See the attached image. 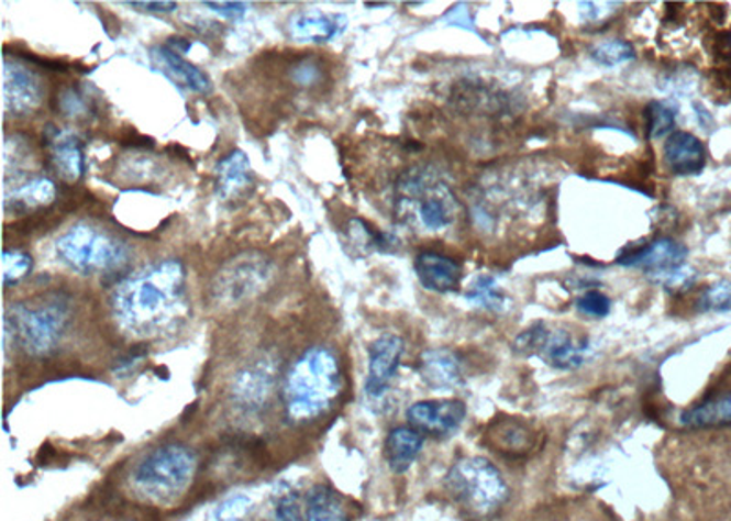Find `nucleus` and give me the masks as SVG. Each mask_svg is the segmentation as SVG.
Here are the masks:
<instances>
[{"label":"nucleus","instance_id":"nucleus-1","mask_svg":"<svg viewBox=\"0 0 731 521\" xmlns=\"http://www.w3.org/2000/svg\"><path fill=\"white\" fill-rule=\"evenodd\" d=\"M187 273L178 258L156 262L115 284L112 313L126 333L145 339L165 332L185 310Z\"/></svg>","mask_w":731,"mask_h":521},{"label":"nucleus","instance_id":"nucleus-2","mask_svg":"<svg viewBox=\"0 0 731 521\" xmlns=\"http://www.w3.org/2000/svg\"><path fill=\"white\" fill-rule=\"evenodd\" d=\"M341 391V361L335 352L325 346L309 347L286 375L284 410L292 423H308L330 412Z\"/></svg>","mask_w":731,"mask_h":521},{"label":"nucleus","instance_id":"nucleus-3","mask_svg":"<svg viewBox=\"0 0 731 521\" xmlns=\"http://www.w3.org/2000/svg\"><path fill=\"white\" fill-rule=\"evenodd\" d=\"M70 324V299L48 293L11 306L5 332L32 357H48L57 350Z\"/></svg>","mask_w":731,"mask_h":521},{"label":"nucleus","instance_id":"nucleus-4","mask_svg":"<svg viewBox=\"0 0 731 521\" xmlns=\"http://www.w3.org/2000/svg\"><path fill=\"white\" fill-rule=\"evenodd\" d=\"M446 489L470 521H490L498 517L510 498L503 474L485 457H463L446 474Z\"/></svg>","mask_w":731,"mask_h":521},{"label":"nucleus","instance_id":"nucleus-5","mask_svg":"<svg viewBox=\"0 0 731 521\" xmlns=\"http://www.w3.org/2000/svg\"><path fill=\"white\" fill-rule=\"evenodd\" d=\"M396 212L402 223L413 228L443 231L455 222L459 203L432 170L410 169L397 181Z\"/></svg>","mask_w":731,"mask_h":521},{"label":"nucleus","instance_id":"nucleus-6","mask_svg":"<svg viewBox=\"0 0 731 521\" xmlns=\"http://www.w3.org/2000/svg\"><path fill=\"white\" fill-rule=\"evenodd\" d=\"M55 253L65 266L81 275L120 271L131 260L125 242L92 225H74L55 242Z\"/></svg>","mask_w":731,"mask_h":521},{"label":"nucleus","instance_id":"nucleus-7","mask_svg":"<svg viewBox=\"0 0 731 521\" xmlns=\"http://www.w3.org/2000/svg\"><path fill=\"white\" fill-rule=\"evenodd\" d=\"M196 456L184 445L159 446L134 468V484L151 498L168 500L187 489L195 476Z\"/></svg>","mask_w":731,"mask_h":521},{"label":"nucleus","instance_id":"nucleus-8","mask_svg":"<svg viewBox=\"0 0 731 521\" xmlns=\"http://www.w3.org/2000/svg\"><path fill=\"white\" fill-rule=\"evenodd\" d=\"M272 273V262L261 253L234 256L217 273L212 280V295L218 302L236 304L266 288Z\"/></svg>","mask_w":731,"mask_h":521},{"label":"nucleus","instance_id":"nucleus-9","mask_svg":"<svg viewBox=\"0 0 731 521\" xmlns=\"http://www.w3.org/2000/svg\"><path fill=\"white\" fill-rule=\"evenodd\" d=\"M688 256V247L677 240H653L650 244L634 245L633 250H623L617 262L623 267H636L647 275L664 278L669 273L677 271L684 266Z\"/></svg>","mask_w":731,"mask_h":521},{"label":"nucleus","instance_id":"nucleus-10","mask_svg":"<svg viewBox=\"0 0 731 521\" xmlns=\"http://www.w3.org/2000/svg\"><path fill=\"white\" fill-rule=\"evenodd\" d=\"M466 418V404L457 399L413 402L407 410L408 424L419 434L448 440Z\"/></svg>","mask_w":731,"mask_h":521},{"label":"nucleus","instance_id":"nucleus-11","mask_svg":"<svg viewBox=\"0 0 731 521\" xmlns=\"http://www.w3.org/2000/svg\"><path fill=\"white\" fill-rule=\"evenodd\" d=\"M405 341L394 333H385L368 347V377L364 383V391L369 399L379 401L390 391L401 366Z\"/></svg>","mask_w":731,"mask_h":521},{"label":"nucleus","instance_id":"nucleus-12","mask_svg":"<svg viewBox=\"0 0 731 521\" xmlns=\"http://www.w3.org/2000/svg\"><path fill=\"white\" fill-rule=\"evenodd\" d=\"M41 77L24 63L4 59V107L13 115L32 114L43 103Z\"/></svg>","mask_w":731,"mask_h":521},{"label":"nucleus","instance_id":"nucleus-13","mask_svg":"<svg viewBox=\"0 0 731 521\" xmlns=\"http://www.w3.org/2000/svg\"><path fill=\"white\" fill-rule=\"evenodd\" d=\"M490 451L505 457H525L536 448V434L531 424L521 419H499L488 426L485 434Z\"/></svg>","mask_w":731,"mask_h":521},{"label":"nucleus","instance_id":"nucleus-14","mask_svg":"<svg viewBox=\"0 0 731 521\" xmlns=\"http://www.w3.org/2000/svg\"><path fill=\"white\" fill-rule=\"evenodd\" d=\"M418 369L424 385L435 391L454 390L465 383L459 357L443 347L423 352Z\"/></svg>","mask_w":731,"mask_h":521},{"label":"nucleus","instance_id":"nucleus-15","mask_svg":"<svg viewBox=\"0 0 731 521\" xmlns=\"http://www.w3.org/2000/svg\"><path fill=\"white\" fill-rule=\"evenodd\" d=\"M416 275L424 289L434 293H452L459 286L461 266L454 258L435 251H423L413 262Z\"/></svg>","mask_w":731,"mask_h":521},{"label":"nucleus","instance_id":"nucleus-16","mask_svg":"<svg viewBox=\"0 0 731 521\" xmlns=\"http://www.w3.org/2000/svg\"><path fill=\"white\" fill-rule=\"evenodd\" d=\"M664 162L675 176H695L706 167V148L691 132H673L664 143Z\"/></svg>","mask_w":731,"mask_h":521},{"label":"nucleus","instance_id":"nucleus-17","mask_svg":"<svg viewBox=\"0 0 731 521\" xmlns=\"http://www.w3.org/2000/svg\"><path fill=\"white\" fill-rule=\"evenodd\" d=\"M273 386H275V375L266 364L247 366L234 377L233 399L239 407L256 412L269 401Z\"/></svg>","mask_w":731,"mask_h":521},{"label":"nucleus","instance_id":"nucleus-18","mask_svg":"<svg viewBox=\"0 0 731 521\" xmlns=\"http://www.w3.org/2000/svg\"><path fill=\"white\" fill-rule=\"evenodd\" d=\"M344 15H330L319 10L298 11L289 19V33L297 41L308 43H325L341 35L346 27Z\"/></svg>","mask_w":731,"mask_h":521},{"label":"nucleus","instance_id":"nucleus-19","mask_svg":"<svg viewBox=\"0 0 731 521\" xmlns=\"http://www.w3.org/2000/svg\"><path fill=\"white\" fill-rule=\"evenodd\" d=\"M538 355L554 368L576 369L587 363V357L590 355V343L587 339L576 341L571 337V333L564 332V330L549 332Z\"/></svg>","mask_w":731,"mask_h":521},{"label":"nucleus","instance_id":"nucleus-20","mask_svg":"<svg viewBox=\"0 0 731 521\" xmlns=\"http://www.w3.org/2000/svg\"><path fill=\"white\" fill-rule=\"evenodd\" d=\"M52 164L60 178L77 181L85 173V153L82 142L70 131H54L48 137Z\"/></svg>","mask_w":731,"mask_h":521},{"label":"nucleus","instance_id":"nucleus-21","mask_svg":"<svg viewBox=\"0 0 731 521\" xmlns=\"http://www.w3.org/2000/svg\"><path fill=\"white\" fill-rule=\"evenodd\" d=\"M152 57L156 60V65L167 74L174 82H178L181 87L189 88L196 93L211 92V79L195 65H190L189 60H185L178 52H174L168 46H156L152 48Z\"/></svg>","mask_w":731,"mask_h":521},{"label":"nucleus","instance_id":"nucleus-22","mask_svg":"<svg viewBox=\"0 0 731 521\" xmlns=\"http://www.w3.org/2000/svg\"><path fill=\"white\" fill-rule=\"evenodd\" d=\"M424 437L412 426H397L391 430L385 443V457L388 467L396 474H405L412 467L423 451Z\"/></svg>","mask_w":731,"mask_h":521},{"label":"nucleus","instance_id":"nucleus-23","mask_svg":"<svg viewBox=\"0 0 731 521\" xmlns=\"http://www.w3.org/2000/svg\"><path fill=\"white\" fill-rule=\"evenodd\" d=\"M251 187L250 158L242 151H233L220 159L217 167L218 195L223 200H236Z\"/></svg>","mask_w":731,"mask_h":521},{"label":"nucleus","instance_id":"nucleus-24","mask_svg":"<svg viewBox=\"0 0 731 521\" xmlns=\"http://www.w3.org/2000/svg\"><path fill=\"white\" fill-rule=\"evenodd\" d=\"M346 244L352 245L355 255H372V253H391V251H396L399 240L391 233L377 231L361 218H352L347 222Z\"/></svg>","mask_w":731,"mask_h":521},{"label":"nucleus","instance_id":"nucleus-25","mask_svg":"<svg viewBox=\"0 0 731 521\" xmlns=\"http://www.w3.org/2000/svg\"><path fill=\"white\" fill-rule=\"evenodd\" d=\"M55 195L57 190L52 179L35 178L16 187L13 192H5V211L21 212V214L37 211L54 203Z\"/></svg>","mask_w":731,"mask_h":521},{"label":"nucleus","instance_id":"nucleus-26","mask_svg":"<svg viewBox=\"0 0 731 521\" xmlns=\"http://www.w3.org/2000/svg\"><path fill=\"white\" fill-rule=\"evenodd\" d=\"M306 520L352 521L350 520V512L344 506V500L328 485H317V487L309 490Z\"/></svg>","mask_w":731,"mask_h":521},{"label":"nucleus","instance_id":"nucleus-27","mask_svg":"<svg viewBox=\"0 0 731 521\" xmlns=\"http://www.w3.org/2000/svg\"><path fill=\"white\" fill-rule=\"evenodd\" d=\"M730 423L731 393L702 402L699 407L689 408L680 415V424L686 429H708V426Z\"/></svg>","mask_w":731,"mask_h":521},{"label":"nucleus","instance_id":"nucleus-28","mask_svg":"<svg viewBox=\"0 0 731 521\" xmlns=\"http://www.w3.org/2000/svg\"><path fill=\"white\" fill-rule=\"evenodd\" d=\"M466 300L472 304L481 306L485 310L499 313L505 308V295L499 291L496 278L490 275H481L470 284V288L466 291Z\"/></svg>","mask_w":731,"mask_h":521},{"label":"nucleus","instance_id":"nucleus-29","mask_svg":"<svg viewBox=\"0 0 731 521\" xmlns=\"http://www.w3.org/2000/svg\"><path fill=\"white\" fill-rule=\"evenodd\" d=\"M590 59L595 60L596 65L606 66V68L623 65V63L634 59L633 44L623 38L603 41L590 49Z\"/></svg>","mask_w":731,"mask_h":521},{"label":"nucleus","instance_id":"nucleus-30","mask_svg":"<svg viewBox=\"0 0 731 521\" xmlns=\"http://www.w3.org/2000/svg\"><path fill=\"white\" fill-rule=\"evenodd\" d=\"M645 120H647L645 129L651 140L669 137L675 129V110L662 101H651L645 109Z\"/></svg>","mask_w":731,"mask_h":521},{"label":"nucleus","instance_id":"nucleus-31","mask_svg":"<svg viewBox=\"0 0 731 521\" xmlns=\"http://www.w3.org/2000/svg\"><path fill=\"white\" fill-rule=\"evenodd\" d=\"M32 256L22 251H4L2 255V278L5 288L21 282L27 273L32 271Z\"/></svg>","mask_w":731,"mask_h":521},{"label":"nucleus","instance_id":"nucleus-32","mask_svg":"<svg viewBox=\"0 0 731 521\" xmlns=\"http://www.w3.org/2000/svg\"><path fill=\"white\" fill-rule=\"evenodd\" d=\"M699 311H716L724 313L731 310V282L730 280H719L710 288H706L697 300Z\"/></svg>","mask_w":731,"mask_h":521},{"label":"nucleus","instance_id":"nucleus-33","mask_svg":"<svg viewBox=\"0 0 731 521\" xmlns=\"http://www.w3.org/2000/svg\"><path fill=\"white\" fill-rule=\"evenodd\" d=\"M275 512L280 521H302L298 495L288 485H283L275 492Z\"/></svg>","mask_w":731,"mask_h":521},{"label":"nucleus","instance_id":"nucleus-34","mask_svg":"<svg viewBox=\"0 0 731 521\" xmlns=\"http://www.w3.org/2000/svg\"><path fill=\"white\" fill-rule=\"evenodd\" d=\"M576 310L590 319H606L611 313V299L601 291H587L576 300Z\"/></svg>","mask_w":731,"mask_h":521},{"label":"nucleus","instance_id":"nucleus-35","mask_svg":"<svg viewBox=\"0 0 731 521\" xmlns=\"http://www.w3.org/2000/svg\"><path fill=\"white\" fill-rule=\"evenodd\" d=\"M253 511V501L247 496L239 495L222 501L217 509L218 521H245Z\"/></svg>","mask_w":731,"mask_h":521},{"label":"nucleus","instance_id":"nucleus-36","mask_svg":"<svg viewBox=\"0 0 731 521\" xmlns=\"http://www.w3.org/2000/svg\"><path fill=\"white\" fill-rule=\"evenodd\" d=\"M695 278H697V273L683 266L677 271L669 273L666 277L661 278V280L669 293L680 295L694 286Z\"/></svg>","mask_w":731,"mask_h":521},{"label":"nucleus","instance_id":"nucleus-37","mask_svg":"<svg viewBox=\"0 0 731 521\" xmlns=\"http://www.w3.org/2000/svg\"><path fill=\"white\" fill-rule=\"evenodd\" d=\"M320 79V66L311 59H303L292 68V81L302 87H311Z\"/></svg>","mask_w":731,"mask_h":521},{"label":"nucleus","instance_id":"nucleus-38","mask_svg":"<svg viewBox=\"0 0 731 521\" xmlns=\"http://www.w3.org/2000/svg\"><path fill=\"white\" fill-rule=\"evenodd\" d=\"M203 5L218 13V15L228 16V19H233V21L242 19L245 15V11H247L245 2H209L207 0V2H203Z\"/></svg>","mask_w":731,"mask_h":521},{"label":"nucleus","instance_id":"nucleus-39","mask_svg":"<svg viewBox=\"0 0 731 521\" xmlns=\"http://www.w3.org/2000/svg\"><path fill=\"white\" fill-rule=\"evenodd\" d=\"M63 110H65V114L71 115H81V114H87L85 112V109H87V103L82 101V96L79 92H76V90H68V92H65V96H63Z\"/></svg>","mask_w":731,"mask_h":521},{"label":"nucleus","instance_id":"nucleus-40","mask_svg":"<svg viewBox=\"0 0 731 521\" xmlns=\"http://www.w3.org/2000/svg\"><path fill=\"white\" fill-rule=\"evenodd\" d=\"M444 21L454 24V26L466 27V30H474V22H472L470 13L466 10L465 4H457L444 15Z\"/></svg>","mask_w":731,"mask_h":521},{"label":"nucleus","instance_id":"nucleus-41","mask_svg":"<svg viewBox=\"0 0 731 521\" xmlns=\"http://www.w3.org/2000/svg\"><path fill=\"white\" fill-rule=\"evenodd\" d=\"M126 4L136 8V10L152 11V13H170V11L178 8L176 2H162V0H156V2H126Z\"/></svg>","mask_w":731,"mask_h":521}]
</instances>
